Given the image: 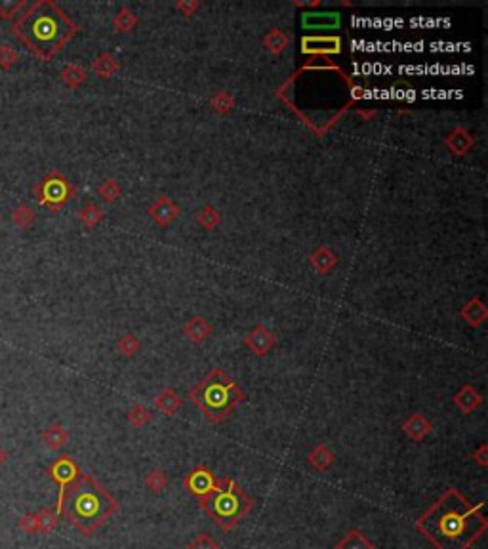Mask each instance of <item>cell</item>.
Returning <instances> with one entry per match:
<instances>
[{"label":"cell","mask_w":488,"mask_h":549,"mask_svg":"<svg viewBox=\"0 0 488 549\" xmlns=\"http://www.w3.org/2000/svg\"><path fill=\"white\" fill-rule=\"evenodd\" d=\"M35 219H37V214L33 212V208L25 202H21L12 210V221L21 229H29L33 224H35Z\"/></svg>","instance_id":"16"},{"label":"cell","mask_w":488,"mask_h":549,"mask_svg":"<svg viewBox=\"0 0 488 549\" xmlns=\"http://www.w3.org/2000/svg\"><path fill=\"white\" fill-rule=\"evenodd\" d=\"M254 506V499L229 477L218 479V487L201 499V507L221 531H231Z\"/></svg>","instance_id":"4"},{"label":"cell","mask_w":488,"mask_h":549,"mask_svg":"<svg viewBox=\"0 0 488 549\" xmlns=\"http://www.w3.org/2000/svg\"><path fill=\"white\" fill-rule=\"evenodd\" d=\"M18 52H16L13 46H10V44H0V69H4V71L12 69L13 65H16V62H18Z\"/></svg>","instance_id":"23"},{"label":"cell","mask_w":488,"mask_h":549,"mask_svg":"<svg viewBox=\"0 0 488 549\" xmlns=\"http://www.w3.org/2000/svg\"><path fill=\"white\" fill-rule=\"evenodd\" d=\"M76 25L52 0H37L12 21V35L40 62H50L65 48Z\"/></svg>","instance_id":"2"},{"label":"cell","mask_w":488,"mask_h":549,"mask_svg":"<svg viewBox=\"0 0 488 549\" xmlns=\"http://www.w3.org/2000/svg\"><path fill=\"white\" fill-rule=\"evenodd\" d=\"M18 526L27 534H37L38 532V515L37 513H25L23 517L19 519Z\"/></svg>","instance_id":"26"},{"label":"cell","mask_w":488,"mask_h":549,"mask_svg":"<svg viewBox=\"0 0 488 549\" xmlns=\"http://www.w3.org/2000/svg\"><path fill=\"white\" fill-rule=\"evenodd\" d=\"M139 343H136L132 337H124L122 342L119 343V349L124 353V355H134L136 351H138Z\"/></svg>","instance_id":"29"},{"label":"cell","mask_w":488,"mask_h":549,"mask_svg":"<svg viewBox=\"0 0 488 549\" xmlns=\"http://www.w3.org/2000/svg\"><path fill=\"white\" fill-rule=\"evenodd\" d=\"M187 549H221V545H219L216 540H214L210 534H207V532H201L199 536H194L193 538V542L189 543Z\"/></svg>","instance_id":"24"},{"label":"cell","mask_w":488,"mask_h":549,"mask_svg":"<svg viewBox=\"0 0 488 549\" xmlns=\"http://www.w3.org/2000/svg\"><path fill=\"white\" fill-rule=\"evenodd\" d=\"M6 462H8V452L0 446V468H2Z\"/></svg>","instance_id":"30"},{"label":"cell","mask_w":488,"mask_h":549,"mask_svg":"<svg viewBox=\"0 0 488 549\" xmlns=\"http://www.w3.org/2000/svg\"><path fill=\"white\" fill-rule=\"evenodd\" d=\"M306 29H336L339 27V16L332 12H309L301 19Z\"/></svg>","instance_id":"9"},{"label":"cell","mask_w":488,"mask_h":549,"mask_svg":"<svg viewBox=\"0 0 488 549\" xmlns=\"http://www.w3.org/2000/svg\"><path fill=\"white\" fill-rule=\"evenodd\" d=\"M27 4L25 0H0V18L12 19L19 13V10H23Z\"/></svg>","instance_id":"22"},{"label":"cell","mask_w":488,"mask_h":549,"mask_svg":"<svg viewBox=\"0 0 488 549\" xmlns=\"http://www.w3.org/2000/svg\"><path fill=\"white\" fill-rule=\"evenodd\" d=\"M100 218H101V212L94 204H88L86 208H82L81 210V221L86 225V227H92V225L98 224V219Z\"/></svg>","instance_id":"27"},{"label":"cell","mask_w":488,"mask_h":549,"mask_svg":"<svg viewBox=\"0 0 488 549\" xmlns=\"http://www.w3.org/2000/svg\"><path fill=\"white\" fill-rule=\"evenodd\" d=\"M484 502L470 504L458 488H448L416 521L418 531L437 549H470L487 532Z\"/></svg>","instance_id":"1"},{"label":"cell","mask_w":488,"mask_h":549,"mask_svg":"<svg viewBox=\"0 0 488 549\" xmlns=\"http://www.w3.org/2000/svg\"><path fill=\"white\" fill-rule=\"evenodd\" d=\"M62 81L69 88H79L82 82L86 81V73L79 65H69L62 71Z\"/></svg>","instance_id":"20"},{"label":"cell","mask_w":488,"mask_h":549,"mask_svg":"<svg viewBox=\"0 0 488 549\" xmlns=\"http://www.w3.org/2000/svg\"><path fill=\"white\" fill-rule=\"evenodd\" d=\"M183 487L187 488L189 492L193 494L194 498H207L216 490L218 487V479L216 475L207 468V466H197L194 469H191L185 477H183Z\"/></svg>","instance_id":"8"},{"label":"cell","mask_w":488,"mask_h":549,"mask_svg":"<svg viewBox=\"0 0 488 549\" xmlns=\"http://www.w3.org/2000/svg\"><path fill=\"white\" fill-rule=\"evenodd\" d=\"M191 399L210 422H221L231 414L238 400L244 399V395L221 370H214L201 383H197L191 391Z\"/></svg>","instance_id":"5"},{"label":"cell","mask_w":488,"mask_h":549,"mask_svg":"<svg viewBox=\"0 0 488 549\" xmlns=\"http://www.w3.org/2000/svg\"><path fill=\"white\" fill-rule=\"evenodd\" d=\"M42 443L50 450H59L69 443V431L65 429L62 424L48 425L42 433Z\"/></svg>","instance_id":"10"},{"label":"cell","mask_w":488,"mask_h":549,"mask_svg":"<svg viewBox=\"0 0 488 549\" xmlns=\"http://www.w3.org/2000/svg\"><path fill=\"white\" fill-rule=\"evenodd\" d=\"M248 343H250V347L256 351L257 355H265V353L271 349V345H273V337L265 330H260L252 334Z\"/></svg>","instance_id":"19"},{"label":"cell","mask_w":488,"mask_h":549,"mask_svg":"<svg viewBox=\"0 0 488 549\" xmlns=\"http://www.w3.org/2000/svg\"><path fill=\"white\" fill-rule=\"evenodd\" d=\"M117 512L119 502L113 494L107 492L92 475L82 473L65 496L62 515L81 534L92 536Z\"/></svg>","instance_id":"3"},{"label":"cell","mask_w":488,"mask_h":549,"mask_svg":"<svg viewBox=\"0 0 488 549\" xmlns=\"http://www.w3.org/2000/svg\"><path fill=\"white\" fill-rule=\"evenodd\" d=\"M303 52L307 54H338L339 40L338 38H303Z\"/></svg>","instance_id":"11"},{"label":"cell","mask_w":488,"mask_h":549,"mask_svg":"<svg viewBox=\"0 0 488 549\" xmlns=\"http://www.w3.org/2000/svg\"><path fill=\"white\" fill-rule=\"evenodd\" d=\"M454 403L462 408L463 414H470V412H473L477 406L481 405V397L477 395V391L473 389V387H463L462 391L456 395Z\"/></svg>","instance_id":"15"},{"label":"cell","mask_w":488,"mask_h":549,"mask_svg":"<svg viewBox=\"0 0 488 549\" xmlns=\"http://www.w3.org/2000/svg\"><path fill=\"white\" fill-rule=\"evenodd\" d=\"M334 549H376V545L370 542L368 538L364 536L363 532L353 528V531L347 532V534L336 543V548Z\"/></svg>","instance_id":"14"},{"label":"cell","mask_w":488,"mask_h":549,"mask_svg":"<svg viewBox=\"0 0 488 549\" xmlns=\"http://www.w3.org/2000/svg\"><path fill=\"white\" fill-rule=\"evenodd\" d=\"M37 200L54 212L62 210V206L75 195V189L59 172H48L42 180L33 187Z\"/></svg>","instance_id":"6"},{"label":"cell","mask_w":488,"mask_h":549,"mask_svg":"<svg viewBox=\"0 0 488 549\" xmlns=\"http://www.w3.org/2000/svg\"><path fill=\"white\" fill-rule=\"evenodd\" d=\"M471 458H473V462L479 463V466H481L482 469L488 468V446H487V444H482V446H479V450H475Z\"/></svg>","instance_id":"28"},{"label":"cell","mask_w":488,"mask_h":549,"mask_svg":"<svg viewBox=\"0 0 488 549\" xmlns=\"http://www.w3.org/2000/svg\"><path fill=\"white\" fill-rule=\"evenodd\" d=\"M38 515V532L44 534V536H48L52 532L57 528V523H59V515L54 513L50 507H42L40 512L37 513Z\"/></svg>","instance_id":"17"},{"label":"cell","mask_w":488,"mask_h":549,"mask_svg":"<svg viewBox=\"0 0 488 549\" xmlns=\"http://www.w3.org/2000/svg\"><path fill=\"white\" fill-rule=\"evenodd\" d=\"M128 420H130V424L134 427H144L147 422H149V412L145 410L144 406H134L128 414Z\"/></svg>","instance_id":"25"},{"label":"cell","mask_w":488,"mask_h":549,"mask_svg":"<svg viewBox=\"0 0 488 549\" xmlns=\"http://www.w3.org/2000/svg\"><path fill=\"white\" fill-rule=\"evenodd\" d=\"M48 475H50L52 480H56L57 487H59L56 513L57 515H62L65 496H67L69 488L75 485L76 480L81 479V475H82L81 468L76 466V462L73 460V458H71L69 454H62L59 458H56V460L50 463V468H48Z\"/></svg>","instance_id":"7"},{"label":"cell","mask_w":488,"mask_h":549,"mask_svg":"<svg viewBox=\"0 0 488 549\" xmlns=\"http://www.w3.org/2000/svg\"><path fill=\"white\" fill-rule=\"evenodd\" d=\"M168 485V477L161 469H153L145 477V488L149 490L151 494H161Z\"/></svg>","instance_id":"18"},{"label":"cell","mask_w":488,"mask_h":549,"mask_svg":"<svg viewBox=\"0 0 488 549\" xmlns=\"http://www.w3.org/2000/svg\"><path fill=\"white\" fill-rule=\"evenodd\" d=\"M307 462H309V466H311L315 471H326L332 463L336 462V454H334L328 446H325V444H319V446H315V449L309 452Z\"/></svg>","instance_id":"12"},{"label":"cell","mask_w":488,"mask_h":549,"mask_svg":"<svg viewBox=\"0 0 488 549\" xmlns=\"http://www.w3.org/2000/svg\"><path fill=\"white\" fill-rule=\"evenodd\" d=\"M157 406L164 414H174V412L180 408V397H178L172 389H166L157 399Z\"/></svg>","instance_id":"21"},{"label":"cell","mask_w":488,"mask_h":549,"mask_svg":"<svg viewBox=\"0 0 488 549\" xmlns=\"http://www.w3.org/2000/svg\"><path fill=\"white\" fill-rule=\"evenodd\" d=\"M402 429L407 433L408 437L412 439V441H422L424 437L429 435V431H431V424L427 422L424 416H419V414H414L412 418H408L402 425Z\"/></svg>","instance_id":"13"}]
</instances>
